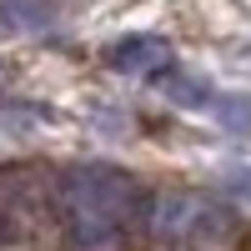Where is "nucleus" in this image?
<instances>
[{
	"mask_svg": "<svg viewBox=\"0 0 251 251\" xmlns=\"http://www.w3.org/2000/svg\"><path fill=\"white\" fill-rule=\"evenodd\" d=\"M146 226L156 231L161 246H196V251H226L241 236L236 211H226V206L206 201L196 191H171V196L151 201Z\"/></svg>",
	"mask_w": 251,
	"mask_h": 251,
	"instance_id": "nucleus-2",
	"label": "nucleus"
},
{
	"mask_svg": "<svg viewBox=\"0 0 251 251\" xmlns=\"http://www.w3.org/2000/svg\"><path fill=\"white\" fill-rule=\"evenodd\" d=\"M40 121H50V111H40V106H10V111H0V131H25V126H40Z\"/></svg>",
	"mask_w": 251,
	"mask_h": 251,
	"instance_id": "nucleus-7",
	"label": "nucleus"
},
{
	"mask_svg": "<svg viewBox=\"0 0 251 251\" xmlns=\"http://www.w3.org/2000/svg\"><path fill=\"white\" fill-rule=\"evenodd\" d=\"M10 231V196H5V176H0V241Z\"/></svg>",
	"mask_w": 251,
	"mask_h": 251,
	"instance_id": "nucleus-8",
	"label": "nucleus"
},
{
	"mask_svg": "<svg viewBox=\"0 0 251 251\" xmlns=\"http://www.w3.org/2000/svg\"><path fill=\"white\" fill-rule=\"evenodd\" d=\"M156 86H161L166 96H171L176 106H211V86H201L196 75H181L176 66L166 71V75H156Z\"/></svg>",
	"mask_w": 251,
	"mask_h": 251,
	"instance_id": "nucleus-4",
	"label": "nucleus"
},
{
	"mask_svg": "<svg viewBox=\"0 0 251 251\" xmlns=\"http://www.w3.org/2000/svg\"><path fill=\"white\" fill-rule=\"evenodd\" d=\"M55 206H60V226H66L71 251H116L151 216L146 186L111 161L71 166L55 181Z\"/></svg>",
	"mask_w": 251,
	"mask_h": 251,
	"instance_id": "nucleus-1",
	"label": "nucleus"
},
{
	"mask_svg": "<svg viewBox=\"0 0 251 251\" xmlns=\"http://www.w3.org/2000/svg\"><path fill=\"white\" fill-rule=\"evenodd\" d=\"M211 111L231 126V131H251V100L246 96H211Z\"/></svg>",
	"mask_w": 251,
	"mask_h": 251,
	"instance_id": "nucleus-6",
	"label": "nucleus"
},
{
	"mask_svg": "<svg viewBox=\"0 0 251 251\" xmlns=\"http://www.w3.org/2000/svg\"><path fill=\"white\" fill-rule=\"evenodd\" d=\"M106 66L126 71V75H166L176 60H171V46L161 35H126V40L106 46Z\"/></svg>",
	"mask_w": 251,
	"mask_h": 251,
	"instance_id": "nucleus-3",
	"label": "nucleus"
},
{
	"mask_svg": "<svg viewBox=\"0 0 251 251\" xmlns=\"http://www.w3.org/2000/svg\"><path fill=\"white\" fill-rule=\"evenodd\" d=\"M0 15H10V25H30V30H40L50 20V5L46 0H5L0 5Z\"/></svg>",
	"mask_w": 251,
	"mask_h": 251,
	"instance_id": "nucleus-5",
	"label": "nucleus"
}]
</instances>
